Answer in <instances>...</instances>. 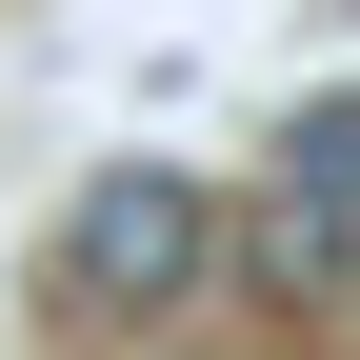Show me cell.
Segmentation results:
<instances>
[{
	"mask_svg": "<svg viewBox=\"0 0 360 360\" xmlns=\"http://www.w3.org/2000/svg\"><path fill=\"white\" fill-rule=\"evenodd\" d=\"M220 260H240L260 300H340L360 281V200H300V180H281L260 220H220Z\"/></svg>",
	"mask_w": 360,
	"mask_h": 360,
	"instance_id": "7a4b0ae2",
	"label": "cell"
},
{
	"mask_svg": "<svg viewBox=\"0 0 360 360\" xmlns=\"http://www.w3.org/2000/svg\"><path fill=\"white\" fill-rule=\"evenodd\" d=\"M200 281H220V200H200V180L120 160V180H80V200H60V300L160 321V300H200Z\"/></svg>",
	"mask_w": 360,
	"mask_h": 360,
	"instance_id": "6da1fadb",
	"label": "cell"
},
{
	"mask_svg": "<svg viewBox=\"0 0 360 360\" xmlns=\"http://www.w3.org/2000/svg\"><path fill=\"white\" fill-rule=\"evenodd\" d=\"M281 180H300V200H360V101H321V120H300V141H281Z\"/></svg>",
	"mask_w": 360,
	"mask_h": 360,
	"instance_id": "3957f363",
	"label": "cell"
}]
</instances>
